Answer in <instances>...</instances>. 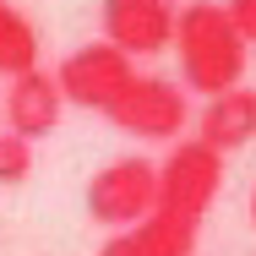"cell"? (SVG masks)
Instances as JSON below:
<instances>
[{"label": "cell", "instance_id": "obj_3", "mask_svg": "<svg viewBox=\"0 0 256 256\" xmlns=\"http://www.w3.org/2000/svg\"><path fill=\"white\" fill-rule=\"evenodd\" d=\"M109 126H120L126 136H142V142H180V131L191 126V93L169 76H153V71H136L120 98L104 109Z\"/></svg>", "mask_w": 256, "mask_h": 256}, {"label": "cell", "instance_id": "obj_7", "mask_svg": "<svg viewBox=\"0 0 256 256\" xmlns=\"http://www.w3.org/2000/svg\"><path fill=\"white\" fill-rule=\"evenodd\" d=\"M0 114H6V131L22 136V142L50 136L54 126H60V114H66V98H60L54 71L33 66V71L11 76V82H6V98H0Z\"/></svg>", "mask_w": 256, "mask_h": 256}, {"label": "cell", "instance_id": "obj_5", "mask_svg": "<svg viewBox=\"0 0 256 256\" xmlns=\"http://www.w3.org/2000/svg\"><path fill=\"white\" fill-rule=\"evenodd\" d=\"M136 76V60H126V54L114 50V44H76V50L66 54L60 66H54V82H60V98L76 104V109H93L104 114L109 104L120 98V88Z\"/></svg>", "mask_w": 256, "mask_h": 256}, {"label": "cell", "instance_id": "obj_13", "mask_svg": "<svg viewBox=\"0 0 256 256\" xmlns=\"http://www.w3.org/2000/svg\"><path fill=\"white\" fill-rule=\"evenodd\" d=\"M251 224H256V191H251Z\"/></svg>", "mask_w": 256, "mask_h": 256}, {"label": "cell", "instance_id": "obj_11", "mask_svg": "<svg viewBox=\"0 0 256 256\" xmlns=\"http://www.w3.org/2000/svg\"><path fill=\"white\" fill-rule=\"evenodd\" d=\"M33 174V142L0 131V186H22Z\"/></svg>", "mask_w": 256, "mask_h": 256}, {"label": "cell", "instance_id": "obj_4", "mask_svg": "<svg viewBox=\"0 0 256 256\" xmlns=\"http://www.w3.org/2000/svg\"><path fill=\"white\" fill-rule=\"evenodd\" d=\"M224 191V153H212L196 136H180L158 164V212H174L186 224H202L207 207Z\"/></svg>", "mask_w": 256, "mask_h": 256}, {"label": "cell", "instance_id": "obj_12", "mask_svg": "<svg viewBox=\"0 0 256 256\" xmlns=\"http://www.w3.org/2000/svg\"><path fill=\"white\" fill-rule=\"evenodd\" d=\"M224 11H229V22L240 28V38L256 44V0H224Z\"/></svg>", "mask_w": 256, "mask_h": 256}, {"label": "cell", "instance_id": "obj_9", "mask_svg": "<svg viewBox=\"0 0 256 256\" xmlns=\"http://www.w3.org/2000/svg\"><path fill=\"white\" fill-rule=\"evenodd\" d=\"M196 251V224L174 218V212H153L126 234H109L98 256H191Z\"/></svg>", "mask_w": 256, "mask_h": 256}, {"label": "cell", "instance_id": "obj_1", "mask_svg": "<svg viewBox=\"0 0 256 256\" xmlns=\"http://www.w3.org/2000/svg\"><path fill=\"white\" fill-rule=\"evenodd\" d=\"M174 60H180V88L186 93H234L246 88L251 71V44L229 22L224 0H191L174 16Z\"/></svg>", "mask_w": 256, "mask_h": 256}, {"label": "cell", "instance_id": "obj_2", "mask_svg": "<svg viewBox=\"0 0 256 256\" xmlns=\"http://www.w3.org/2000/svg\"><path fill=\"white\" fill-rule=\"evenodd\" d=\"M88 218L104 224L109 234H126L136 229L142 218L158 212V164L148 153H126V158H109L98 174L88 180Z\"/></svg>", "mask_w": 256, "mask_h": 256}, {"label": "cell", "instance_id": "obj_6", "mask_svg": "<svg viewBox=\"0 0 256 256\" xmlns=\"http://www.w3.org/2000/svg\"><path fill=\"white\" fill-rule=\"evenodd\" d=\"M174 16H180V6H169V0H104L98 6L104 44H114L126 60L174 50Z\"/></svg>", "mask_w": 256, "mask_h": 256}, {"label": "cell", "instance_id": "obj_8", "mask_svg": "<svg viewBox=\"0 0 256 256\" xmlns=\"http://www.w3.org/2000/svg\"><path fill=\"white\" fill-rule=\"evenodd\" d=\"M256 136V88H234V93H218L202 104L196 114V142H207L212 153H234Z\"/></svg>", "mask_w": 256, "mask_h": 256}, {"label": "cell", "instance_id": "obj_10", "mask_svg": "<svg viewBox=\"0 0 256 256\" xmlns=\"http://www.w3.org/2000/svg\"><path fill=\"white\" fill-rule=\"evenodd\" d=\"M38 66V28L22 16V6L0 0V76H22Z\"/></svg>", "mask_w": 256, "mask_h": 256}]
</instances>
